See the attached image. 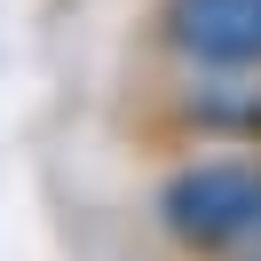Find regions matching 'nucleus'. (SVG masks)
Wrapping results in <instances>:
<instances>
[{"label":"nucleus","instance_id":"1","mask_svg":"<svg viewBox=\"0 0 261 261\" xmlns=\"http://www.w3.org/2000/svg\"><path fill=\"white\" fill-rule=\"evenodd\" d=\"M166 245L190 261H229L261 245V150H222V159H182L150 198Z\"/></svg>","mask_w":261,"mask_h":261},{"label":"nucleus","instance_id":"2","mask_svg":"<svg viewBox=\"0 0 261 261\" xmlns=\"http://www.w3.org/2000/svg\"><path fill=\"white\" fill-rule=\"evenodd\" d=\"M143 24L182 71H261V0H150Z\"/></svg>","mask_w":261,"mask_h":261},{"label":"nucleus","instance_id":"3","mask_svg":"<svg viewBox=\"0 0 261 261\" xmlns=\"http://www.w3.org/2000/svg\"><path fill=\"white\" fill-rule=\"evenodd\" d=\"M166 127L222 150H261V71H190L166 103Z\"/></svg>","mask_w":261,"mask_h":261},{"label":"nucleus","instance_id":"4","mask_svg":"<svg viewBox=\"0 0 261 261\" xmlns=\"http://www.w3.org/2000/svg\"><path fill=\"white\" fill-rule=\"evenodd\" d=\"M229 261H261V245H253V253H229Z\"/></svg>","mask_w":261,"mask_h":261}]
</instances>
